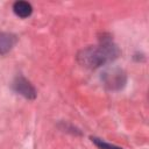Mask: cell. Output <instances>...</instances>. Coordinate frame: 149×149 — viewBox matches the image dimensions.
<instances>
[{
    "mask_svg": "<svg viewBox=\"0 0 149 149\" xmlns=\"http://www.w3.org/2000/svg\"><path fill=\"white\" fill-rule=\"evenodd\" d=\"M13 9H14V13L20 16V17H27L31 14V5L29 2H26V1H16L13 6Z\"/></svg>",
    "mask_w": 149,
    "mask_h": 149,
    "instance_id": "obj_1",
    "label": "cell"
},
{
    "mask_svg": "<svg viewBox=\"0 0 149 149\" xmlns=\"http://www.w3.org/2000/svg\"><path fill=\"white\" fill-rule=\"evenodd\" d=\"M15 86H16V90H17L21 94L26 95L27 98H29V97H34V95H35V91H34V88H33V87L29 85V83H27L24 79H19L17 83L15 84Z\"/></svg>",
    "mask_w": 149,
    "mask_h": 149,
    "instance_id": "obj_2",
    "label": "cell"
},
{
    "mask_svg": "<svg viewBox=\"0 0 149 149\" xmlns=\"http://www.w3.org/2000/svg\"><path fill=\"white\" fill-rule=\"evenodd\" d=\"M13 44H14L13 36L0 33V54H5L6 51H8Z\"/></svg>",
    "mask_w": 149,
    "mask_h": 149,
    "instance_id": "obj_3",
    "label": "cell"
},
{
    "mask_svg": "<svg viewBox=\"0 0 149 149\" xmlns=\"http://www.w3.org/2000/svg\"><path fill=\"white\" fill-rule=\"evenodd\" d=\"M94 141H95V143H97L98 146H100L102 149H120V148H115V147H113V146L106 144V143H104V142H101V141H98V140H94Z\"/></svg>",
    "mask_w": 149,
    "mask_h": 149,
    "instance_id": "obj_4",
    "label": "cell"
}]
</instances>
